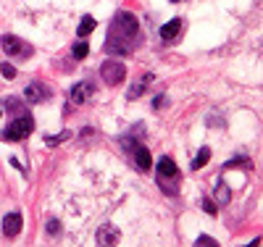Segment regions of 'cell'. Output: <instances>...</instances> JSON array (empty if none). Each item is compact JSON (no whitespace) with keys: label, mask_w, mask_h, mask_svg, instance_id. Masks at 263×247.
<instances>
[{"label":"cell","mask_w":263,"mask_h":247,"mask_svg":"<svg viewBox=\"0 0 263 247\" xmlns=\"http://www.w3.org/2000/svg\"><path fill=\"white\" fill-rule=\"evenodd\" d=\"M71 55L76 58V61H82V58H87V55H89V45H87V42H76L74 48H71Z\"/></svg>","instance_id":"cell-16"},{"label":"cell","mask_w":263,"mask_h":247,"mask_svg":"<svg viewBox=\"0 0 263 247\" xmlns=\"http://www.w3.org/2000/svg\"><path fill=\"white\" fill-rule=\"evenodd\" d=\"M92 95V84H87V82H76L74 87H71V103H85L87 97Z\"/></svg>","instance_id":"cell-9"},{"label":"cell","mask_w":263,"mask_h":247,"mask_svg":"<svg viewBox=\"0 0 263 247\" xmlns=\"http://www.w3.org/2000/svg\"><path fill=\"white\" fill-rule=\"evenodd\" d=\"M119 239H121V231L116 229L113 224H105V226H100L98 234H95V242L103 245V247H108V245H119Z\"/></svg>","instance_id":"cell-6"},{"label":"cell","mask_w":263,"mask_h":247,"mask_svg":"<svg viewBox=\"0 0 263 247\" xmlns=\"http://www.w3.org/2000/svg\"><path fill=\"white\" fill-rule=\"evenodd\" d=\"M179 176V168L171 158H161L158 160V179H176Z\"/></svg>","instance_id":"cell-8"},{"label":"cell","mask_w":263,"mask_h":247,"mask_svg":"<svg viewBox=\"0 0 263 247\" xmlns=\"http://www.w3.org/2000/svg\"><path fill=\"white\" fill-rule=\"evenodd\" d=\"M95 27H98V21H95L92 16H85V18L79 21V29H76V35H79V37H87V35H92Z\"/></svg>","instance_id":"cell-13"},{"label":"cell","mask_w":263,"mask_h":247,"mask_svg":"<svg viewBox=\"0 0 263 247\" xmlns=\"http://www.w3.org/2000/svg\"><path fill=\"white\" fill-rule=\"evenodd\" d=\"M5 108H8V110H21V103H18V100H14V97H11V100L5 103Z\"/></svg>","instance_id":"cell-22"},{"label":"cell","mask_w":263,"mask_h":247,"mask_svg":"<svg viewBox=\"0 0 263 247\" xmlns=\"http://www.w3.org/2000/svg\"><path fill=\"white\" fill-rule=\"evenodd\" d=\"M100 76H103L105 84L116 87V84H121L126 79V69H124V63H119V61H105L100 66Z\"/></svg>","instance_id":"cell-3"},{"label":"cell","mask_w":263,"mask_h":247,"mask_svg":"<svg viewBox=\"0 0 263 247\" xmlns=\"http://www.w3.org/2000/svg\"><path fill=\"white\" fill-rule=\"evenodd\" d=\"M0 74H3L5 79H16V69L8 66V63H0Z\"/></svg>","instance_id":"cell-18"},{"label":"cell","mask_w":263,"mask_h":247,"mask_svg":"<svg viewBox=\"0 0 263 247\" xmlns=\"http://www.w3.org/2000/svg\"><path fill=\"white\" fill-rule=\"evenodd\" d=\"M21 226H24V218L18 216V213H8V216L3 218V234L5 237H18Z\"/></svg>","instance_id":"cell-7"},{"label":"cell","mask_w":263,"mask_h":247,"mask_svg":"<svg viewBox=\"0 0 263 247\" xmlns=\"http://www.w3.org/2000/svg\"><path fill=\"white\" fill-rule=\"evenodd\" d=\"M32 129H35V121H32V116H18V119H16L14 124H11V126H5L3 140H8V142H18V140L29 137Z\"/></svg>","instance_id":"cell-2"},{"label":"cell","mask_w":263,"mask_h":247,"mask_svg":"<svg viewBox=\"0 0 263 247\" xmlns=\"http://www.w3.org/2000/svg\"><path fill=\"white\" fill-rule=\"evenodd\" d=\"M0 113H3V110H0Z\"/></svg>","instance_id":"cell-23"},{"label":"cell","mask_w":263,"mask_h":247,"mask_svg":"<svg viewBox=\"0 0 263 247\" xmlns=\"http://www.w3.org/2000/svg\"><path fill=\"white\" fill-rule=\"evenodd\" d=\"M140 40V21L137 16L129 14V11H119L113 16L111 32H108V40H105V50L113 55H129L132 53V45Z\"/></svg>","instance_id":"cell-1"},{"label":"cell","mask_w":263,"mask_h":247,"mask_svg":"<svg viewBox=\"0 0 263 247\" xmlns=\"http://www.w3.org/2000/svg\"><path fill=\"white\" fill-rule=\"evenodd\" d=\"M24 100L27 103H45V100H50V92H48V87L45 84H40V82H32V84H27L24 87Z\"/></svg>","instance_id":"cell-5"},{"label":"cell","mask_w":263,"mask_h":247,"mask_svg":"<svg viewBox=\"0 0 263 247\" xmlns=\"http://www.w3.org/2000/svg\"><path fill=\"white\" fill-rule=\"evenodd\" d=\"M203 211L210 213V216H216V211H219V205L213 203V200H203Z\"/></svg>","instance_id":"cell-19"},{"label":"cell","mask_w":263,"mask_h":247,"mask_svg":"<svg viewBox=\"0 0 263 247\" xmlns=\"http://www.w3.org/2000/svg\"><path fill=\"white\" fill-rule=\"evenodd\" d=\"M48 231H50V234H58V231H61V224H58L55 218H50V221H48Z\"/></svg>","instance_id":"cell-21"},{"label":"cell","mask_w":263,"mask_h":247,"mask_svg":"<svg viewBox=\"0 0 263 247\" xmlns=\"http://www.w3.org/2000/svg\"><path fill=\"white\" fill-rule=\"evenodd\" d=\"M134 163H137V168L140 171H147V168L153 166V158H150V150L147 147H134Z\"/></svg>","instance_id":"cell-10"},{"label":"cell","mask_w":263,"mask_h":247,"mask_svg":"<svg viewBox=\"0 0 263 247\" xmlns=\"http://www.w3.org/2000/svg\"><path fill=\"white\" fill-rule=\"evenodd\" d=\"M150 82H153V74H145L142 79H137V82L132 84V89L126 92V97H129V100H137V97L147 89V84H150Z\"/></svg>","instance_id":"cell-12"},{"label":"cell","mask_w":263,"mask_h":247,"mask_svg":"<svg viewBox=\"0 0 263 247\" xmlns=\"http://www.w3.org/2000/svg\"><path fill=\"white\" fill-rule=\"evenodd\" d=\"M195 245H203V247H213V245H216V239H210L208 234H203L200 239H195Z\"/></svg>","instance_id":"cell-20"},{"label":"cell","mask_w":263,"mask_h":247,"mask_svg":"<svg viewBox=\"0 0 263 247\" xmlns=\"http://www.w3.org/2000/svg\"><path fill=\"white\" fill-rule=\"evenodd\" d=\"M69 134H71V132H61V134H55V137H45V145H48V147H55L58 142L69 140Z\"/></svg>","instance_id":"cell-17"},{"label":"cell","mask_w":263,"mask_h":247,"mask_svg":"<svg viewBox=\"0 0 263 247\" xmlns=\"http://www.w3.org/2000/svg\"><path fill=\"white\" fill-rule=\"evenodd\" d=\"M0 45H3V50H5V55H18V58H29L32 55V48L24 40H18L16 35H3L0 37Z\"/></svg>","instance_id":"cell-4"},{"label":"cell","mask_w":263,"mask_h":247,"mask_svg":"<svg viewBox=\"0 0 263 247\" xmlns=\"http://www.w3.org/2000/svg\"><path fill=\"white\" fill-rule=\"evenodd\" d=\"M208 160H210V150H208V147H200V150H197V158L192 160V171L203 168L205 163H208Z\"/></svg>","instance_id":"cell-14"},{"label":"cell","mask_w":263,"mask_h":247,"mask_svg":"<svg viewBox=\"0 0 263 247\" xmlns=\"http://www.w3.org/2000/svg\"><path fill=\"white\" fill-rule=\"evenodd\" d=\"M216 194H219V205H227L229 197H232V190L227 187V181H224V179H219V192H216Z\"/></svg>","instance_id":"cell-15"},{"label":"cell","mask_w":263,"mask_h":247,"mask_svg":"<svg viewBox=\"0 0 263 247\" xmlns=\"http://www.w3.org/2000/svg\"><path fill=\"white\" fill-rule=\"evenodd\" d=\"M179 29H182V21H179V18H171L169 24H163V29H161V40H163V42L176 40V37H179Z\"/></svg>","instance_id":"cell-11"}]
</instances>
